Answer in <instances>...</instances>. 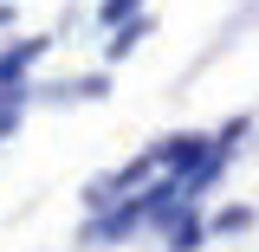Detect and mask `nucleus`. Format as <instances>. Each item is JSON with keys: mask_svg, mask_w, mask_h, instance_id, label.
Listing matches in <instances>:
<instances>
[{"mask_svg": "<svg viewBox=\"0 0 259 252\" xmlns=\"http://www.w3.org/2000/svg\"><path fill=\"white\" fill-rule=\"evenodd\" d=\"M143 32H149V20H130V26L117 32V39H110V59H123V52L136 45V39H143Z\"/></svg>", "mask_w": 259, "mask_h": 252, "instance_id": "2", "label": "nucleus"}, {"mask_svg": "<svg viewBox=\"0 0 259 252\" xmlns=\"http://www.w3.org/2000/svg\"><path fill=\"white\" fill-rule=\"evenodd\" d=\"M7 20H13V7H0V26H7Z\"/></svg>", "mask_w": 259, "mask_h": 252, "instance_id": "5", "label": "nucleus"}, {"mask_svg": "<svg viewBox=\"0 0 259 252\" xmlns=\"http://www.w3.org/2000/svg\"><path fill=\"white\" fill-rule=\"evenodd\" d=\"M39 52H46V39H26V45H13V52L0 59V84H7V78H20V71H26Z\"/></svg>", "mask_w": 259, "mask_h": 252, "instance_id": "1", "label": "nucleus"}, {"mask_svg": "<svg viewBox=\"0 0 259 252\" xmlns=\"http://www.w3.org/2000/svg\"><path fill=\"white\" fill-rule=\"evenodd\" d=\"M130 7H136V0H104V20H123Z\"/></svg>", "mask_w": 259, "mask_h": 252, "instance_id": "4", "label": "nucleus"}, {"mask_svg": "<svg viewBox=\"0 0 259 252\" xmlns=\"http://www.w3.org/2000/svg\"><path fill=\"white\" fill-rule=\"evenodd\" d=\"M240 226H253V214H246V207H227L221 220H214V233H240Z\"/></svg>", "mask_w": 259, "mask_h": 252, "instance_id": "3", "label": "nucleus"}]
</instances>
